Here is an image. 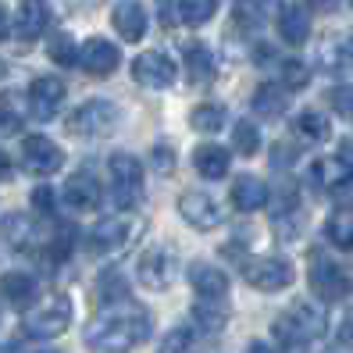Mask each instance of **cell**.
Returning a JSON list of instances; mask_svg holds the SVG:
<instances>
[{
	"mask_svg": "<svg viewBox=\"0 0 353 353\" xmlns=\"http://www.w3.org/2000/svg\"><path fill=\"white\" fill-rule=\"evenodd\" d=\"M150 336V318L136 303H114L103 307L86 328V343L100 353H129Z\"/></svg>",
	"mask_w": 353,
	"mask_h": 353,
	"instance_id": "1",
	"label": "cell"
},
{
	"mask_svg": "<svg viewBox=\"0 0 353 353\" xmlns=\"http://www.w3.org/2000/svg\"><path fill=\"white\" fill-rule=\"evenodd\" d=\"M121 125V111L114 108L111 100H86L82 108H75L68 114V132L82 136V139H103L114 136Z\"/></svg>",
	"mask_w": 353,
	"mask_h": 353,
	"instance_id": "2",
	"label": "cell"
},
{
	"mask_svg": "<svg viewBox=\"0 0 353 353\" xmlns=\"http://www.w3.org/2000/svg\"><path fill=\"white\" fill-rule=\"evenodd\" d=\"M136 279L147 285V289H168L175 279H179V257L172 246H147L136 261Z\"/></svg>",
	"mask_w": 353,
	"mask_h": 353,
	"instance_id": "3",
	"label": "cell"
},
{
	"mask_svg": "<svg viewBox=\"0 0 353 353\" xmlns=\"http://www.w3.org/2000/svg\"><path fill=\"white\" fill-rule=\"evenodd\" d=\"M310 293H314L321 303H336L343 296H350V275H346V268L336 264V261H328L321 254L310 257Z\"/></svg>",
	"mask_w": 353,
	"mask_h": 353,
	"instance_id": "4",
	"label": "cell"
},
{
	"mask_svg": "<svg viewBox=\"0 0 353 353\" xmlns=\"http://www.w3.org/2000/svg\"><path fill=\"white\" fill-rule=\"evenodd\" d=\"M22 325H26V336L32 339H57L72 325V303L65 296H50L39 310H29Z\"/></svg>",
	"mask_w": 353,
	"mask_h": 353,
	"instance_id": "5",
	"label": "cell"
},
{
	"mask_svg": "<svg viewBox=\"0 0 353 353\" xmlns=\"http://www.w3.org/2000/svg\"><path fill=\"white\" fill-rule=\"evenodd\" d=\"M108 172L114 179V203L121 207V211L136 207L139 203V193H143V164H139V157L114 154L108 161Z\"/></svg>",
	"mask_w": 353,
	"mask_h": 353,
	"instance_id": "6",
	"label": "cell"
},
{
	"mask_svg": "<svg viewBox=\"0 0 353 353\" xmlns=\"http://www.w3.org/2000/svg\"><path fill=\"white\" fill-rule=\"evenodd\" d=\"M243 279L261 293H279L293 282V264L285 257H250L243 261Z\"/></svg>",
	"mask_w": 353,
	"mask_h": 353,
	"instance_id": "7",
	"label": "cell"
},
{
	"mask_svg": "<svg viewBox=\"0 0 353 353\" xmlns=\"http://www.w3.org/2000/svg\"><path fill=\"white\" fill-rule=\"evenodd\" d=\"M175 75H179V68H175L161 50H147V54H139V57L132 61V79L139 82V86H147V90L172 86Z\"/></svg>",
	"mask_w": 353,
	"mask_h": 353,
	"instance_id": "8",
	"label": "cell"
},
{
	"mask_svg": "<svg viewBox=\"0 0 353 353\" xmlns=\"http://www.w3.org/2000/svg\"><path fill=\"white\" fill-rule=\"evenodd\" d=\"M179 214L190 221L193 228H200V232H207V228H218V225L225 221L221 203H218L211 193H182V196H179Z\"/></svg>",
	"mask_w": 353,
	"mask_h": 353,
	"instance_id": "9",
	"label": "cell"
},
{
	"mask_svg": "<svg viewBox=\"0 0 353 353\" xmlns=\"http://www.w3.org/2000/svg\"><path fill=\"white\" fill-rule=\"evenodd\" d=\"M61 161H65V157H61L54 139H47V136H26L22 139V164L32 175H39V179L54 175L61 168Z\"/></svg>",
	"mask_w": 353,
	"mask_h": 353,
	"instance_id": "10",
	"label": "cell"
},
{
	"mask_svg": "<svg viewBox=\"0 0 353 353\" xmlns=\"http://www.w3.org/2000/svg\"><path fill=\"white\" fill-rule=\"evenodd\" d=\"M79 65L86 68L90 75H97V79H108V75H114V68L121 65V54H118L114 43L93 36V39H86V43L79 47Z\"/></svg>",
	"mask_w": 353,
	"mask_h": 353,
	"instance_id": "11",
	"label": "cell"
},
{
	"mask_svg": "<svg viewBox=\"0 0 353 353\" xmlns=\"http://www.w3.org/2000/svg\"><path fill=\"white\" fill-rule=\"evenodd\" d=\"M29 103H32V114L36 118H54L65 103V82L54 79V75H39L29 82Z\"/></svg>",
	"mask_w": 353,
	"mask_h": 353,
	"instance_id": "12",
	"label": "cell"
},
{
	"mask_svg": "<svg viewBox=\"0 0 353 353\" xmlns=\"http://www.w3.org/2000/svg\"><path fill=\"white\" fill-rule=\"evenodd\" d=\"M132 232H136V225L129 218H103L90 232V250L93 254H111L118 246H125Z\"/></svg>",
	"mask_w": 353,
	"mask_h": 353,
	"instance_id": "13",
	"label": "cell"
},
{
	"mask_svg": "<svg viewBox=\"0 0 353 353\" xmlns=\"http://www.w3.org/2000/svg\"><path fill=\"white\" fill-rule=\"evenodd\" d=\"M111 26L125 43H136V39H143V32H147V11H143L139 0H118L114 11H111Z\"/></svg>",
	"mask_w": 353,
	"mask_h": 353,
	"instance_id": "14",
	"label": "cell"
},
{
	"mask_svg": "<svg viewBox=\"0 0 353 353\" xmlns=\"http://www.w3.org/2000/svg\"><path fill=\"white\" fill-rule=\"evenodd\" d=\"M103 200L100 193V182L90 175V172H75L65 185V203L72 207V211H97Z\"/></svg>",
	"mask_w": 353,
	"mask_h": 353,
	"instance_id": "15",
	"label": "cell"
},
{
	"mask_svg": "<svg viewBox=\"0 0 353 353\" xmlns=\"http://www.w3.org/2000/svg\"><path fill=\"white\" fill-rule=\"evenodd\" d=\"M50 26V4L47 0H22L18 4V14H14V32L22 39H36L43 36Z\"/></svg>",
	"mask_w": 353,
	"mask_h": 353,
	"instance_id": "16",
	"label": "cell"
},
{
	"mask_svg": "<svg viewBox=\"0 0 353 353\" xmlns=\"http://www.w3.org/2000/svg\"><path fill=\"white\" fill-rule=\"evenodd\" d=\"M0 232H4L8 246H14V250H39V243H43V236H39V228L32 225V218L26 214H8L4 221H0Z\"/></svg>",
	"mask_w": 353,
	"mask_h": 353,
	"instance_id": "17",
	"label": "cell"
},
{
	"mask_svg": "<svg viewBox=\"0 0 353 353\" xmlns=\"http://www.w3.org/2000/svg\"><path fill=\"white\" fill-rule=\"evenodd\" d=\"M0 296H4L11 307L26 310V307H32V303H36L39 285H36V279H32V275H26V272H8L4 279H0Z\"/></svg>",
	"mask_w": 353,
	"mask_h": 353,
	"instance_id": "18",
	"label": "cell"
},
{
	"mask_svg": "<svg viewBox=\"0 0 353 353\" xmlns=\"http://www.w3.org/2000/svg\"><path fill=\"white\" fill-rule=\"evenodd\" d=\"M190 285L196 289L203 300H221V296L228 293L225 272H221V268H211L207 261H196V264L190 268Z\"/></svg>",
	"mask_w": 353,
	"mask_h": 353,
	"instance_id": "19",
	"label": "cell"
},
{
	"mask_svg": "<svg viewBox=\"0 0 353 353\" xmlns=\"http://www.w3.org/2000/svg\"><path fill=\"white\" fill-rule=\"evenodd\" d=\"M318 61L325 65V72H332V75L353 72V36H332L328 43L318 50Z\"/></svg>",
	"mask_w": 353,
	"mask_h": 353,
	"instance_id": "20",
	"label": "cell"
},
{
	"mask_svg": "<svg viewBox=\"0 0 353 353\" xmlns=\"http://www.w3.org/2000/svg\"><path fill=\"white\" fill-rule=\"evenodd\" d=\"M190 325H193V332H203V336H218L228 325V310L221 307V300H200L190 310Z\"/></svg>",
	"mask_w": 353,
	"mask_h": 353,
	"instance_id": "21",
	"label": "cell"
},
{
	"mask_svg": "<svg viewBox=\"0 0 353 353\" xmlns=\"http://www.w3.org/2000/svg\"><path fill=\"white\" fill-rule=\"evenodd\" d=\"M268 185L257 179V175H239L232 182V203L239 207V211H261V207L268 203Z\"/></svg>",
	"mask_w": 353,
	"mask_h": 353,
	"instance_id": "22",
	"label": "cell"
},
{
	"mask_svg": "<svg viewBox=\"0 0 353 353\" xmlns=\"http://www.w3.org/2000/svg\"><path fill=\"white\" fill-rule=\"evenodd\" d=\"M279 36L285 39V43H307V36H310V14L303 8H282L279 11Z\"/></svg>",
	"mask_w": 353,
	"mask_h": 353,
	"instance_id": "23",
	"label": "cell"
},
{
	"mask_svg": "<svg viewBox=\"0 0 353 353\" xmlns=\"http://www.w3.org/2000/svg\"><path fill=\"white\" fill-rule=\"evenodd\" d=\"M193 164L203 179H221L228 172V150L225 147H214V143H200L193 150Z\"/></svg>",
	"mask_w": 353,
	"mask_h": 353,
	"instance_id": "24",
	"label": "cell"
},
{
	"mask_svg": "<svg viewBox=\"0 0 353 353\" xmlns=\"http://www.w3.org/2000/svg\"><path fill=\"white\" fill-rule=\"evenodd\" d=\"M185 75H190V82H196V86H203V82H211L218 75L214 57H211V50H207L203 43L185 47Z\"/></svg>",
	"mask_w": 353,
	"mask_h": 353,
	"instance_id": "25",
	"label": "cell"
},
{
	"mask_svg": "<svg viewBox=\"0 0 353 353\" xmlns=\"http://www.w3.org/2000/svg\"><path fill=\"white\" fill-rule=\"evenodd\" d=\"M275 343H279L285 353H307L310 336L303 332V325H300L293 314H282V318L275 321Z\"/></svg>",
	"mask_w": 353,
	"mask_h": 353,
	"instance_id": "26",
	"label": "cell"
},
{
	"mask_svg": "<svg viewBox=\"0 0 353 353\" xmlns=\"http://www.w3.org/2000/svg\"><path fill=\"white\" fill-rule=\"evenodd\" d=\"M289 108V97L282 86H272V82H261L254 90V111L264 114V118H279L282 111Z\"/></svg>",
	"mask_w": 353,
	"mask_h": 353,
	"instance_id": "27",
	"label": "cell"
},
{
	"mask_svg": "<svg viewBox=\"0 0 353 353\" xmlns=\"http://www.w3.org/2000/svg\"><path fill=\"white\" fill-rule=\"evenodd\" d=\"M272 225H275V232H279V239H282V243H293V239H296V232L303 228V214H300V203H296L293 196H285V203H282L279 211H275Z\"/></svg>",
	"mask_w": 353,
	"mask_h": 353,
	"instance_id": "28",
	"label": "cell"
},
{
	"mask_svg": "<svg viewBox=\"0 0 353 353\" xmlns=\"http://www.w3.org/2000/svg\"><path fill=\"white\" fill-rule=\"evenodd\" d=\"M293 129H296V136H303L310 143H321V139L332 136V125H328V118L321 111H300L296 121H293Z\"/></svg>",
	"mask_w": 353,
	"mask_h": 353,
	"instance_id": "29",
	"label": "cell"
},
{
	"mask_svg": "<svg viewBox=\"0 0 353 353\" xmlns=\"http://www.w3.org/2000/svg\"><path fill=\"white\" fill-rule=\"evenodd\" d=\"M279 11V0H236V22L243 26H261Z\"/></svg>",
	"mask_w": 353,
	"mask_h": 353,
	"instance_id": "30",
	"label": "cell"
},
{
	"mask_svg": "<svg viewBox=\"0 0 353 353\" xmlns=\"http://www.w3.org/2000/svg\"><path fill=\"white\" fill-rule=\"evenodd\" d=\"M328 243L336 250H353V211H336L328 218Z\"/></svg>",
	"mask_w": 353,
	"mask_h": 353,
	"instance_id": "31",
	"label": "cell"
},
{
	"mask_svg": "<svg viewBox=\"0 0 353 353\" xmlns=\"http://www.w3.org/2000/svg\"><path fill=\"white\" fill-rule=\"evenodd\" d=\"M218 11V0H179V22L185 26H203Z\"/></svg>",
	"mask_w": 353,
	"mask_h": 353,
	"instance_id": "32",
	"label": "cell"
},
{
	"mask_svg": "<svg viewBox=\"0 0 353 353\" xmlns=\"http://www.w3.org/2000/svg\"><path fill=\"white\" fill-rule=\"evenodd\" d=\"M190 125L196 132H218V129H225V108H221V103H200V108L190 114Z\"/></svg>",
	"mask_w": 353,
	"mask_h": 353,
	"instance_id": "33",
	"label": "cell"
},
{
	"mask_svg": "<svg viewBox=\"0 0 353 353\" xmlns=\"http://www.w3.org/2000/svg\"><path fill=\"white\" fill-rule=\"evenodd\" d=\"M157 353H196V332L193 328H172L161 339Z\"/></svg>",
	"mask_w": 353,
	"mask_h": 353,
	"instance_id": "34",
	"label": "cell"
},
{
	"mask_svg": "<svg viewBox=\"0 0 353 353\" xmlns=\"http://www.w3.org/2000/svg\"><path fill=\"white\" fill-rule=\"evenodd\" d=\"M289 314H293V318L303 325V332H307L310 339H318L321 332H325V314H321L314 303H296L293 310H289Z\"/></svg>",
	"mask_w": 353,
	"mask_h": 353,
	"instance_id": "35",
	"label": "cell"
},
{
	"mask_svg": "<svg viewBox=\"0 0 353 353\" xmlns=\"http://www.w3.org/2000/svg\"><path fill=\"white\" fill-rule=\"evenodd\" d=\"M47 54H50V61H54V65H75V61H79V50H75V39L68 36V32H57L54 39H50V43H47Z\"/></svg>",
	"mask_w": 353,
	"mask_h": 353,
	"instance_id": "36",
	"label": "cell"
},
{
	"mask_svg": "<svg viewBox=\"0 0 353 353\" xmlns=\"http://www.w3.org/2000/svg\"><path fill=\"white\" fill-rule=\"evenodd\" d=\"M232 147L243 154V157H254L261 150V132L257 125H250V121H239V125L232 129Z\"/></svg>",
	"mask_w": 353,
	"mask_h": 353,
	"instance_id": "37",
	"label": "cell"
},
{
	"mask_svg": "<svg viewBox=\"0 0 353 353\" xmlns=\"http://www.w3.org/2000/svg\"><path fill=\"white\" fill-rule=\"evenodd\" d=\"M282 82H285V90H303L310 82V68L303 61H282Z\"/></svg>",
	"mask_w": 353,
	"mask_h": 353,
	"instance_id": "38",
	"label": "cell"
},
{
	"mask_svg": "<svg viewBox=\"0 0 353 353\" xmlns=\"http://www.w3.org/2000/svg\"><path fill=\"white\" fill-rule=\"evenodd\" d=\"M328 103H332V111H336L339 118L353 121V86H336L328 93Z\"/></svg>",
	"mask_w": 353,
	"mask_h": 353,
	"instance_id": "39",
	"label": "cell"
},
{
	"mask_svg": "<svg viewBox=\"0 0 353 353\" xmlns=\"http://www.w3.org/2000/svg\"><path fill=\"white\" fill-rule=\"evenodd\" d=\"M157 11H161V26H175L179 22V0H157Z\"/></svg>",
	"mask_w": 353,
	"mask_h": 353,
	"instance_id": "40",
	"label": "cell"
},
{
	"mask_svg": "<svg viewBox=\"0 0 353 353\" xmlns=\"http://www.w3.org/2000/svg\"><path fill=\"white\" fill-rule=\"evenodd\" d=\"M150 164H154V172H172L175 157H172V150H168V147H157V150H154V157H150Z\"/></svg>",
	"mask_w": 353,
	"mask_h": 353,
	"instance_id": "41",
	"label": "cell"
},
{
	"mask_svg": "<svg viewBox=\"0 0 353 353\" xmlns=\"http://www.w3.org/2000/svg\"><path fill=\"white\" fill-rule=\"evenodd\" d=\"M18 129H22V118L11 108H0V132H18Z\"/></svg>",
	"mask_w": 353,
	"mask_h": 353,
	"instance_id": "42",
	"label": "cell"
},
{
	"mask_svg": "<svg viewBox=\"0 0 353 353\" xmlns=\"http://www.w3.org/2000/svg\"><path fill=\"white\" fill-rule=\"evenodd\" d=\"M32 207L39 214H50V190H47V185H39V190L32 193Z\"/></svg>",
	"mask_w": 353,
	"mask_h": 353,
	"instance_id": "43",
	"label": "cell"
},
{
	"mask_svg": "<svg viewBox=\"0 0 353 353\" xmlns=\"http://www.w3.org/2000/svg\"><path fill=\"white\" fill-rule=\"evenodd\" d=\"M293 157H296V154L289 150V143H275V147H272V161H275V164H289Z\"/></svg>",
	"mask_w": 353,
	"mask_h": 353,
	"instance_id": "44",
	"label": "cell"
},
{
	"mask_svg": "<svg viewBox=\"0 0 353 353\" xmlns=\"http://www.w3.org/2000/svg\"><path fill=\"white\" fill-rule=\"evenodd\" d=\"M339 339H343V343H353V310H350V314L343 318V328H339Z\"/></svg>",
	"mask_w": 353,
	"mask_h": 353,
	"instance_id": "45",
	"label": "cell"
},
{
	"mask_svg": "<svg viewBox=\"0 0 353 353\" xmlns=\"http://www.w3.org/2000/svg\"><path fill=\"white\" fill-rule=\"evenodd\" d=\"M307 8H314V11H332L336 8V0H303Z\"/></svg>",
	"mask_w": 353,
	"mask_h": 353,
	"instance_id": "46",
	"label": "cell"
},
{
	"mask_svg": "<svg viewBox=\"0 0 353 353\" xmlns=\"http://www.w3.org/2000/svg\"><path fill=\"white\" fill-rule=\"evenodd\" d=\"M8 29H11V18H8V11H4V8H0V39L8 36Z\"/></svg>",
	"mask_w": 353,
	"mask_h": 353,
	"instance_id": "47",
	"label": "cell"
},
{
	"mask_svg": "<svg viewBox=\"0 0 353 353\" xmlns=\"http://www.w3.org/2000/svg\"><path fill=\"white\" fill-rule=\"evenodd\" d=\"M8 172H11V164H8V154H4V150H0V179H4Z\"/></svg>",
	"mask_w": 353,
	"mask_h": 353,
	"instance_id": "48",
	"label": "cell"
},
{
	"mask_svg": "<svg viewBox=\"0 0 353 353\" xmlns=\"http://www.w3.org/2000/svg\"><path fill=\"white\" fill-rule=\"evenodd\" d=\"M250 353H275V350H268V343H250Z\"/></svg>",
	"mask_w": 353,
	"mask_h": 353,
	"instance_id": "49",
	"label": "cell"
},
{
	"mask_svg": "<svg viewBox=\"0 0 353 353\" xmlns=\"http://www.w3.org/2000/svg\"><path fill=\"white\" fill-rule=\"evenodd\" d=\"M8 353H26V350H18V346H11V350H8Z\"/></svg>",
	"mask_w": 353,
	"mask_h": 353,
	"instance_id": "50",
	"label": "cell"
},
{
	"mask_svg": "<svg viewBox=\"0 0 353 353\" xmlns=\"http://www.w3.org/2000/svg\"><path fill=\"white\" fill-rule=\"evenodd\" d=\"M350 8H353V0H350Z\"/></svg>",
	"mask_w": 353,
	"mask_h": 353,
	"instance_id": "51",
	"label": "cell"
}]
</instances>
